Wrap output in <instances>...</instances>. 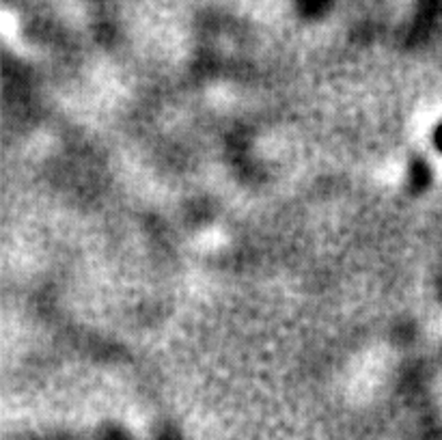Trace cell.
<instances>
[{
  "instance_id": "6da1fadb",
  "label": "cell",
  "mask_w": 442,
  "mask_h": 440,
  "mask_svg": "<svg viewBox=\"0 0 442 440\" xmlns=\"http://www.w3.org/2000/svg\"><path fill=\"white\" fill-rule=\"evenodd\" d=\"M304 3L309 5V7H318V5H322L324 0H304Z\"/></svg>"
}]
</instances>
